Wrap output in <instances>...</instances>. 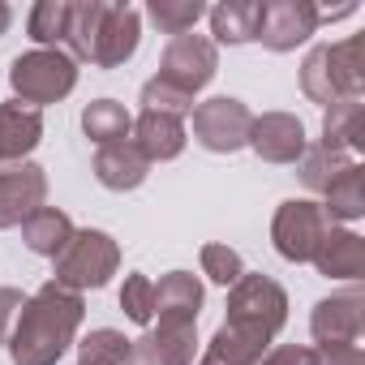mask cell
I'll list each match as a JSON object with an SVG mask.
<instances>
[{
    "label": "cell",
    "mask_w": 365,
    "mask_h": 365,
    "mask_svg": "<svg viewBox=\"0 0 365 365\" xmlns=\"http://www.w3.org/2000/svg\"><path fill=\"white\" fill-rule=\"evenodd\" d=\"M82 314H86L82 292L48 279L35 297H26L18 322H14L9 361L14 365H56L69 352V344L82 327Z\"/></svg>",
    "instance_id": "cell-1"
},
{
    "label": "cell",
    "mask_w": 365,
    "mask_h": 365,
    "mask_svg": "<svg viewBox=\"0 0 365 365\" xmlns=\"http://www.w3.org/2000/svg\"><path fill=\"white\" fill-rule=\"evenodd\" d=\"M365 86V65H361V39L348 35L339 43H318L305 65H301V91L314 103H339V99H361Z\"/></svg>",
    "instance_id": "cell-2"
},
{
    "label": "cell",
    "mask_w": 365,
    "mask_h": 365,
    "mask_svg": "<svg viewBox=\"0 0 365 365\" xmlns=\"http://www.w3.org/2000/svg\"><path fill=\"white\" fill-rule=\"evenodd\" d=\"M9 86L18 95L22 108H43V103H61L73 86H78V61L61 48H35L22 52L9 65Z\"/></svg>",
    "instance_id": "cell-3"
},
{
    "label": "cell",
    "mask_w": 365,
    "mask_h": 365,
    "mask_svg": "<svg viewBox=\"0 0 365 365\" xmlns=\"http://www.w3.org/2000/svg\"><path fill=\"white\" fill-rule=\"evenodd\" d=\"M288 322V292L267 279V275H241L228 292V318L224 327L232 331H245L262 344H271Z\"/></svg>",
    "instance_id": "cell-4"
},
{
    "label": "cell",
    "mask_w": 365,
    "mask_h": 365,
    "mask_svg": "<svg viewBox=\"0 0 365 365\" xmlns=\"http://www.w3.org/2000/svg\"><path fill=\"white\" fill-rule=\"evenodd\" d=\"M120 267V245L99 232V228H82L69 237V245L56 254V284L86 292V288H103Z\"/></svg>",
    "instance_id": "cell-5"
},
{
    "label": "cell",
    "mask_w": 365,
    "mask_h": 365,
    "mask_svg": "<svg viewBox=\"0 0 365 365\" xmlns=\"http://www.w3.org/2000/svg\"><path fill=\"white\" fill-rule=\"evenodd\" d=\"M190 116H194V142L211 155H232L250 142L254 112L232 95H215L207 103H194Z\"/></svg>",
    "instance_id": "cell-6"
},
{
    "label": "cell",
    "mask_w": 365,
    "mask_h": 365,
    "mask_svg": "<svg viewBox=\"0 0 365 365\" xmlns=\"http://www.w3.org/2000/svg\"><path fill=\"white\" fill-rule=\"evenodd\" d=\"M327 228H331V220L322 215L318 202H309V198H288V202H279V211H275V220H271L275 254H279L284 262H309L314 250H318V241L327 237Z\"/></svg>",
    "instance_id": "cell-7"
},
{
    "label": "cell",
    "mask_w": 365,
    "mask_h": 365,
    "mask_svg": "<svg viewBox=\"0 0 365 365\" xmlns=\"http://www.w3.org/2000/svg\"><path fill=\"white\" fill-rule=\"evenodd\" d=\"M220 69V48L207 39V35H180L163 48V61H159V73L168 86L185 91V95H198Z\"/></svg>",
    "instance_id": "cell-8"
},
{
    "label": "cell",
    "mask_w": 365,
    "mask_h": 365,
    "mask_svg": "<svg viewBox=\"0 0 365 365\" xmlns=\"http://www.w3.org/2000/svg\"><path fill=\"white\" fill-rule=\"evenodd\" d=\"M318 31V5L309 0H262L258 43L267 52H292Z\"/></svg>",
    "instance_id": "cell-9"
},
{
    "label": "cell",
    "mask_w": 365,
    "mask_h": 365,
    "mask_svg": "<svg viewBox=\"0 0 365 365\" xmlns=\"http://www.w3.org/2000/svg\"><path fill=\"white\" fill-rule=\"evenodd\" d=\"M48 202V172L39 163H9L0 172V232L22 228Z\"/></svg>",
    "instance_id": "cell-10"
},
{
    "label": "cell",
    "mask_w": 365,
    "mask_h": 365,
    "mask_svg": "<svg viewBox=\"0 0 365 365\" xmlns=\"http://www.w3.org/2000/svg\"><path fill=\"white\" fill-rule=\"evenodd\" d=\"M138 43H142V14L133 5H103L95 48H91V65L95 69H120L138 52Z\"/></svg>",
    "instance_id": "cell-11"
},
{
    "label": "cell",
    "mask_w": 365,
    "mask_h": 365,
    "mask_svg": "<svg viewBox=\"0 0 365 365\" xmlns=\"http://www.w3.org/2000/svg\"><path fill=\"white\" fill-rule=\"evenodd\" d=\"M361 331H365V297L356 288L318 301L314 314H309V335L318 339V348H327V344H356Z\"/></svg>",
    "instance_id": "cell-12"
},
{
    "label": "cell",
    "mask_w": 365,
    "mask_h": 365,
    "mask_svg": "<svg viewBox=\"0 0 365 365\" xmlns=\"http://www.w3.org/2000/svg\"><path fill=\"white\" fill-rule=\"evenodd\" d=\"M198 356V327L159 322L155 331L129 339L125 365H194Z\"/></svg>",
    "instance_id": "cell-13"
},
{
    "label": "cell",
    "mask_w": 365,
    "mask_h": 365,
    "mask_svg": "<svg viewBox=\"0 0 365 365\" xmlns=\"http://www.w3.org/2000/svg\"><path fill=\"white\" fill-rule=\"evenodd\" d=\"M245 146H254V155L267 159V163H297L305 155L309 138H305V125L292 112H267V116H254Z\"/></svg>",
    "instance_id": "cell-14"
},
{
    "label": "cell",
    "mask_w": 365,
    "mask_h": 365,
    "mask_svg": "<svg viewBox=\"0 0 365 365\" xmlns=\"http://www.w3.org/2000/svg\"><path fill=\"white\" fill-rule=\"evenodd\" d=\"M202 284L190 271H168L155 284V314L159 322H176V327H198V309H202Z\"/></svg>",
    "instance_id": "cell-15"
},
{
    "label": "cell",
    "mask_w": 365,
    "mask_h": 365,
    "mask_svg": "<svg viewBox=\"0 0 365 365\" xmlns=\"http://www.w3.org/2000/svg\"><path fill=\"white\" fill-rule=\"evenodd\" d=\"M309 262H314L318 275H327V279H361V275H365V241H361L352 228H335V224H331Z\"/></svg>",
    "instance_id": "cell-16"
},
{
    "label": "cell",
    "mask_w": 365,
    "mask_h": 365,
    "mask_svg": "<svg viewBox=\"0 0 365 365\" xmlns=\"http://www.w3.org/2000/svg\"><path fill=\"white\" fill-rule=\"evenodd\" d=\"M146 172H150V159L133 146V138L99 146V155H95V180H99L103 190H112V194L138 190L142 180H146Z\"/></svg>",
    "instance_id": "cell-17"
},
{
    "label": "cell",
    "mask_w": 365,
    "mask_h": 365,
    "mask_svg": "<svg viewBox=\"0 0 365 365\" xmlns=\"http://www.w3.org/2000/svg\"><path fill=\"white\" fill-rule=\"evenodd\" d=\"M133 146L150 159V163H168V159H176L180 150H185V142H190V133H185V120L180 116H163V112H142L138 120H133Z\"/></svg>",
    "instance_id": "cell-18"
},
{
    "label": "cell",
    "mask_w": 365,
    "mask_h": 365,
    "mask_svg": "<svg viewBox=\"0 0 365 365\" xmlns=\"http://www.w3.org/2000/svg\"><path fill=\"white\" fill-rule=\"evenodd\" d=\"M43 138V116L22 103H0V163H26Z\"/></svg>",
    "instance_id": "cell-19"
},
{
    "label": "cell",
    "mask_w": 365,
    "mask_h": 365,
    "mask_svg": "<svg viewBox=\"0 0 365 365\" xmlns=\"http://www.w3.org/2000/svg\"><path fill=\"white\" fill-rule=\"evenodd\" d=\"M211 18V43H228V48H241V43H254L258 39V18H262V0H224V5L207 9Z\"/></svg>",
    "instance_id": "cell-20"
},
{
    "label": "cell",
    "mask_w": 365,
    "mask_h": 365,
    "mask_svg": "<svg viewBox=\"0 0 365 365\" xmlns=\"http://www.w3.org/2000/svg\"><path fill=\"white\" fill-rule=\"evenodd\" d=\"M327 202H322V215L335 224H352V220H361L365 215V168L361 163H348L331 185H327V194H322Z\"/></svg>",
    "instance_id": "cell-21"
},
{
    "label": "cell",
    "mask_w": 365,
    "mask_h": 365,
    "mask_svg": "<svg viewBox=\"0 0 365 365\" xmlns=\"http://www.w3.org/2000/svg\"><path fill=\"white\" fill-rule=\"evenodd\" d=\"M73 232H78L73 220H69L65 211H56V207H39V211L22 224V241H26V250L39 254V258H56V254L69 245Z\"/></svg>",
    "instance_id": "cell-22"
},
{
    "label": "cell",
    "mask_w": 365,
    "mask_h": 365,
    "mask_svg": "<svg viewBox=\"0 0 365 365\" xmlns=\"http://www.w3.org/2000/svg\"><path fill=\"white\" fill-rule=\"evenodd\" d=\"M322 142L327 146H339L348 155L365 150V103L361 99H339L327 108L322 116Z\"/></svg>",
    "instance_id": "cell-23"
},
{
    "label": "cell",
    "mask_w": 365,
    "mask_h": 365,
    "mask_svg": "<svg viewBox=\"0 0 365 365\" xmlns=\"http://www.w3.org/2000/svg\"><path fill=\"white\" fill-rule=\"evenodd\" d=\"M82 129H86V138H91L95 146H112V142H125V138L133 133V116H129L125 103H116V99H95V103H86V112H82Z\"/></svg>",
    "instance_id": "cell-24"
},
{
    "label": "cell",
    "mask_w": 365,
    "mask_h": 365,
    "mask_svg": "<svg viewBox=\"0 0 365 365\" xmlns=\"http://www.w3.org/2000/svg\"><path fill=\"white\" fill-rule=\"evenodd\" d=\"M301 163V180H305V190H314V194H327V185L348 168V163H356L348 150H339V146H327V142H314V146H305V155L297 159Z\"/></svg>",
    "instance_id": "cell-25"
},
{
    "label": "cell",
    "mask_w": 365,
    "mask_h": 365,
    "mask_svg": "<svg viewBox=\"0 0 365 365\" xmlns=\"http://www.w3.org/2000/svg\"><path fill=\"white\" fill-rule=\"evenodd\" d=\"M146 18L159 26V35H190L198 26V18H207V5L202 0H150L146 5Z\"/></svg>",
    "instance_id": "cell-26"
},
{
    "label": "cell",
    "mask_w": 365,
    "mask_h": 365,
    "mask_svg": "<svg viewBox=\"0 0 365 365\" xmlns=\"http://www.w3.org/2000/svg\"><path fill=\"white\" fill-rule=\"evenodd\" d=\"M99 14H103V0H82V5H69V31H65V48L73 61H91L95 48V31H99Z\"/></svg>",
    "instance_id": "cell-27"
},
{
    "label": "cell",
    "mask_w": 365,
    "mask_h": 365,
    "mask_svg": "<svg viewBox=\"0 0 365 365\" xmlns=\"http://www.w3.org/2000/svg\"><path fill=\"white\" fill-rule=\"evenodd\" d=\"M26 31L35 43L43 48H65V31H69V0H39L26 18Z\"/></svg>",
    "instance_id": "cell-28"
},
{
    "label": "cell",
    "mask_w": 365,
    "mask_h": 365,
    "mask_svg": "<svg viewBox=\"0 0 365 365\" xmlns=\"http://www.w3.org/2000/svg\"><path fill=\"white\" fill-rule=\"evenodd\" d=\"M125 356H129V339L112 327H99L78 344V365H125Z\"/></svg>",
    "instance_id": "cell-29"
},
{
    "label": "cell",
    "mask_w": 365,
    "mask_h": 365,
    "mask_svg": "<svg viewBox=\"0 0 365 365\" xmlns=\"http://www.w3.org/2000/svg\"><path fill=\"white\" fill-rule=\"evenodd\" d=\"M120 309H125L129 322H138V327H150V322H155V284H150V275L133 271V275L125 279V288H120Z\"/></svg>",
    "instance_id": "cell-30"
},
{
    "label": "cell",
    "mask_w": 365,
    "mask_h": 365,
    "mask_svg": "<svg viewBox=\"0 0 365 365\" xmlns=\"http://www.w3.org/2000/svg\"><path fill=\"white\" fill-rule=\"evenodd\" d=\"M142 112H163V116H190L194 112V95L168 86L163 78H150L142 86Z\"/></svg>",
    "instance_id": "cell-31"
},
{
    "label": "cell",
    "mask_w": 365,
    "mask_h": 365,
    "mask_svg": "<svg viewBox=\"0 0 365 365\" xmlns=\"http://www.w3.org/2000/svg\"><path fill=\"white\" fill-rule=\"evenodd\" d=\"M202 275L224 284V288H232L245 275V262H241V254L232 245H202Z\"/></svg>",
    "instance_id": "cell-32"
},
{
    "label": "cell",
    "mask_w": 365,
    "mask_h": 365,
    "mask_svg": "<svg viewBox=\"0 0 365 365\" xmlns=\"http://www.w3.org/2000/svg\"><path fill=\"white\" fill-rule=\"evenodd\" d=\"M309 365H365L361 344H327V348H309Z\"/></svg>",
    "instance_id": "cell-33"
},
{
    "label": "cell",
    "mask_w": 365,
    "mask_h": 365,
    "mask_svg": "<svg viewBox=\"0 0 365 365\" xmlns=\"http://www.w3.org/2000/svg\"><path fill=\"white\" fill-rule=\"evenodd\" d=\"M22 305H26L22 288H0V344H9V335H14V322H18Z\"/></svg>",
    "instance_id": "cell-34"
},
{
    "label": "cell",
    "mask_w": 365,
    "mask_h": 365,
    "mask_svg": "<svg viewBox=\"0 0 365 365\" xmlns=\"http://www.w3.org/2000/svg\"><path fill=\"white\" fill-rule=\"evenodd\" d=\"M258 365H309V348H301V344H279V348H271Z\"/></svg>",
    "instance_id": "cell-35"
},
{
    "label": "cell",
    "mask_w": 365,
    "mask_h": 365,
    "mask_svg": "<svg viewBox=\"0 0 365 365\" xmlns=\"http://www.w3.org/2000/svg\"><path fill=\"white\" fill-rule=\"evenodd\" d=\"M9 26H14V9L5 5V0H0V35H5Z\"/></svg>",
    "instance_id": "cell-36"
},
{
    "label": "cell",
    "mask_w": 365,
    "mask_h": 365,
    "mask_svg": "<svg viewBox=\"0 0 365 365\" xmlns=\"http://www.w3.org/2000/svg\"><path fill=\"white\" fill-rule=\"evenodd\" d=\"M198 365H224V361H215L211 352H202V356H198Z\"/></svg>",
    "instance_id": "cell-37"
}]
</instances>
